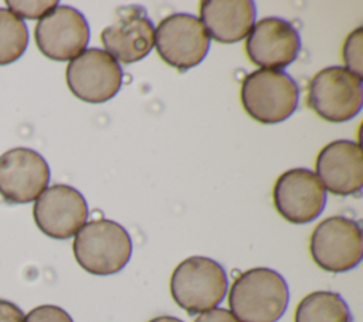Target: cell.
Here are the masks:
<instances>
[{
	"label": "cell",
	"instance_id": "ba28073f",
	"mask_svg": "<svg viewBox=\"0 0 363 322\" xmlns=\"http://www.w3.org/2000/svg\"><path fill=\"white\" fill-rule=\"evenodd\" d=\"M122 75L121 65L101 48L84 50L68 62L65 71L69 91L89 104L113 98L121 89Z\"/></svg>",
	"mask_w": 363,
	"mask_h": 322
},
{
	"label": "cell",
	"instance_id": "30bf717a",
	"mask_svg": "<svg viewBox=\"0 0 363 322\" xmlns=\"http://www.w3.org/2000/svg\"><path fill=\"white\" fill-rule=\"evenodd\" d=\"M101 41L116 62L133 64L145 58L153 48L155 27L143 7H119L113 21L102 30Z\"/></svg>",
	"mask_w": 363,
	"mask_h": 322
},
{
	"label": "cell",
	"instance_id": "5b68a950",
	"mask_svg": "<svg viewBox=\"0 0 363 322\" xmlns=\"http://www.w3.org/2000/svg\"><path fill=\"white\" fill-rule=\"evenodd\" d=\"M362 101V78L345 67L323 68L308 85V106L329 122L350 121L360 112Z\"/></svg>",
	"mask_w": 363,
	"mask_h": 322
},
{
	"label": "cell",
	"instance_id": "277c9868",
	"mask_svg": "<svg viewBox=\"0 0 363 322\" xmlns=\"http://www.w3.org/2000/svg\"><path fill=\"white\" fill-rule=\"evenodd\" d=\"M240 95L244 111L254 121L278 123L295 112L299 88L285 71L259 68L245 75Z\"/></svg>",
	"mask_w": 363,
	"mask_h": 322
},
{
	"label": "cell",
	"instance_id": "7c38bea8",
	"mask_svg": "<svg viewBox=\"0 0 363 322\" xmlns=\"http://www.w3.org/2000/svg\"><path fill=\"white\" fill-rule=\"evenodd\" d=\"M274 206L289 223L305 224L315 220L326 203V190L318 176L305 167L289 169L275 182Z\"/></svg>",
	"mask_w": 363,
	"mask_h": 322
},
{
	"label": "cell",
	"instance_id": "ac0fdd59",
	"mask_svg": "<svg viewBox=\"0 0 363 322\" xmlns=\"http://www.w3.org/2000/svg\"><path fill=\"white\" fill-rule=\"evenodd\" d=\"M28 45L26 23L6 9H0V65L17 61Z\"/></svg>",
	"mask_w": 363,
	"mask_h": 322
},
{
	"label": "cell",
	"instance_id": "8992f818",
	"mask_svg": "<svg viewBox=\"0 0 363 322\" xmlns=\"http://www.w3.org/2000/svg\"><path fill=\"white\" fill-rule=\"evenodd\" d=\"M309 251L318 267L329 272L354 268L363 255L362 228L357 221L332 216L322 220L312 231Z\"/></svg>",
	"mask_w": 363,
	"mask_h": 322
},
{
	"label": "cell",
	"instance_id": "5bb4252c",
	"mask_svg": "<svg viewBox=\"0 0 363 322\" xmlns=\"http://www.w3.org/2000/svg\"><path fill=\"white\" fill-rule=\"evenodd\" d=\"M50 182L45 159L28 148H14L0 156V194L11 203L35 200Z\"/></svg>",
	"mask_w": 363,
	"mask_h": 322
},
{
	"label": "cell",
	"instance_id": "44dd1931",
	"mask_svg": "<svg viewBox=\"0 0 363 322\" xmlns=\"http://www.w3.org/2000/svg\"><path fill=\"white\" fill-rule=\"evenodd\" d=\"M23 322H74L72 318L60 306L40 305L31 309Z\"/></svg>",
	"mask_w": 363,
	"mask_h": 322
},
{
	"label": "cell",
	"instance_id": "3957f363",
	"mask_svg": "<svg viewBox=\"0 0 363 322\" xmlns=\"http://www.w3.org/2000/svg\"><path fill=\"white\" fill-rule=\"evenodd\" d=\"M227 288L225 270L217 261L201 255L183 260L170 277L174 302L191 315L216 308L224 299Z\"/></svg>",
	"mask_w": 363,
	"mask_h": 322
},
{
	"label": "cell",
	"instance_id": "4fadbf2b",
	"mask_svg": "<svg viewBox=\"0 0 363 322\" xmlns=\"http://www.w3.org/2000/svg\"><path fill=\"white\" fill-rule=\"evenodd\" d=\"M301 48L298 30L279 17H265L250 30L245 51L261 70H281L292 64Z\"/></svg>",
	"mask_w": 363,
	"mask_h": 322
},
{
	"label": "cell",
	"instance_id": "9a60e30c",
	"mask_svg": "<svg viewBox=\"0 0 363 322\" xmlns=\"http://www.w3.org/2000/svg\"><path fill=\"white\" fill-rule=\"evenodd\" d=\"M316 176L325 190L336 196L360 194L363 186V152L352 140H333L316 157Z\"/></svg>",
	"mask_w": 363,
	"mask_h": 322
},
{
	"label": "cell",
	"instance_id": "9c48e42d",
	"mask_svg": "<svg viewBox=\"0 0 363 322\" xmlns=\"http://www.w3.org/2000/svg\"><path fill=\"white\" fill-rule=\"evenodd\" d=\"M34 38L38 50L47 58L68 61L85 50L89 41V26L77 9L57 6L38 20Z\"/></svg>",
	"mask_w": 363,
	"mask_h": 322
},
{
	"label": "cell",
	"instance_id": "8fae6325",
	"mask_svg": "<svg viewBox=\"0 0 363 322\" xmlns=\"http://www.w3.org/2000/svg\"><path fill=\"white\" fill-rule=\"evenodd\" d=\"M33 217L45 235L67 240L85 224L88 204L77 189L68 184H52L35 199Z\"/></svg>",
	"mask_w": 363,
	"mask_h": 322
},
{
	"label": "cell",
	"instance_id": "6da1fadb",
	"mask_svg": "<svg viewBox=\"0 0 363 322\" xmlns=\"http://www.w3.org/2000/svg\"><path fill=\"white\" fill-rule=\"evenodd\" d=\"M288 301L289 291L284 277L264 267L241 272L228 294V306L238 322H277Z\"/></svg>",
	"mask_w": 363,
	"mask_h": 322
},
{
	"label": "cell",
	"instance_id": "e0dca14e",
	"mask_svg": "<svg viewBox=\"0 0 363 322\" xmlns=\"http://www.w3.org/2000/svg\"><path fill=\"white\" fill-rule=\"evenodd\" d=\"M295 322H352V313L339 294L315 291L299 301Z\"/></svg>",
	"mask_w": 363,
	"mask_h": 322
},
{
	"label": "cell",
	"instance_id": "7402d4cb",
	"mask_svg": "<svg viewBox=\"0 0 363 322\" xmlns=\"http://www.w3.org/2000/svg\"><path fill=\"white\" fill-rule=\"evenodd\" d=\"M194 322H238L235 316L223 308H213L210 311L201 312Z\"/></svg>",
	"mask_w": 363,
	"mask_h": 322
},
{
	"label": "cell",
	"instance_id": "d6986e66",
	"mask_svg": "<svg viewBox=\"0 0 363 322\" xmlns=\"http://www.w3.org/2000/svg\"><path fill=\"white\" fill-rule=\"evenodd\" d=\"M362 51H363V28L357 27L343 43V61L346 70L362 78Z\"/></svg>",
	"mask_w": 363,
	"mask_h": 322
},
{
	"label": "cell",
	"instance_id": "ffe728a7",
	"mask_svg": "<svg viewBox=\"0 0 363 322\" xmlns=\"http://www.w3.org/2000/svg\"><path fill=\"white\" fill-rule=\"evenodd\" d=\"M6 4L9 6V11H11L14 16H17L18 18H41L44 17L47 13H50L51 10H54L58 6V1L52 0V1H13V0H7Z\"/></svg>",
	"mask_w": 363,
	"mask_h": 322
},
{
	"label": "cell",
	"instance_id": "603a6c76",
	"mask_svg": "<svg viewBox=\"0 0 363 322\" xmlns=\"http://www.w3.org/2000/svg\"><path fill=\"white\" fill-rule=\"evenodd\" d=\"M23 311L13 302L0 299V322H23Z\"/></svg>",
	"mask_w": 363,
	"mask_h": 322
},
{
	"label": "cell",
	"instance_id": "7a4b0ae2",
	"mask_svg": "<svg viewBox=\"0 0 363 322\" xmlns=\"http://www.w3.org/2000/svg\"><path fill=\"white\" fill-rule=\"evenodd\" d=\"M72 251L77 262L94 275L119 272L129 261L132 241L116 221L96 218L85 223L74 237Z\"/></svg>",
	"mask_w": 363,
	"mask_h": 322
},
{
	"label": "cell",
	"instance_id": "cb8c5ba5",
	"mask_svg": "<svg viewBox=\"0 0 363 322\" xmlns=\"http://www.w3.org/2000/svg\"><path fill=\"white\" fill-rule=\"evenodd\" d=\"M147 322H183L180 321L179 318H174V316H167V315H163V316H156Z\"/></svg>",
	"mask_w": 363,
	"mask_h": 322
},
{
	"label": "cell",
	"instance_id": "2e32d148",
	"mask_svg": "<svg viewBox=\"0 0 363 322\" xmlns=\"http://www.w3.org/2000/svg\"><path fill=\"white\" fill-rule=\"evenodd\" d=\"M200 21L207 34L221 44H233L248 35L255 20L251 0H206L200 4Z\"/></svg>",
	"mask_w": 363,
	"mask_h": 322
},
{
	"label": "cell",
	"instance_id": "52a82bcc",
	"mask_svg": "<svg viewBox=\"0 0 363 322\" xmlns=\"http://www.w3.org/2000/svg\"><path fill=\"white\" fill-rule=\"evenodd\" d=\"M155 47L160 58L179 71L199 65L210 48V37L200 18L187 13L164 17L155 30Z\"/></svg>",
	"mask_w": 363,
	"mask_h": 322
}]
</instances>
